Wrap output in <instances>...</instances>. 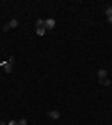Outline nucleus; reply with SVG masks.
Segmentation results:
<instances>
[{"instance_id":"obj_1","label":"nucleus","mask_w":112,"mask_h":125,"mask_svg":"<svg viewBox=\"0 0 112 125\" xmlns=\"http://www.w3.org/2000/svg\"><path fill=\"white\" fill-rule=\"evenodd\" d=\"M13 62H15L13 56H11L10 60H6V62H0V67L4 69V73H11V71H13Z\"/></svg>"},{"instance_id":"obj_2","label":"nucleus","mask_w":112,"mask_h":125,"mask_svg":"<svg viewBox=\"0 0 112 125\" xmlns=\"http://www.w3.org/2000/svg\"><path fill=\"white\" fill-rule=\"evenodd\" d=\"M54 26H56V21H54L52 17H47L45 19V30H52Z\"/></svg>"},{"instance_id":"obj_3","label":"nucleus","mask_w":112,"mask_h":125,"mask_svg":"<svg viewBox=\"0 0 112 125\" xmlns=\"http://www.w3.org/2000/svg\"><path fill=\"white\" fill-rule=\"evenodd\" d=\"M17 26H19V21H17V19H11V21L4 26V30H13V28H17Z\"/></svg>"},{"instance_id":"obj_4","label":"nucleus","mask_w":112,"mask_h":125,"mask_svg":"<svg viewBox=\"0 0 112 125\" xmlns=\"http://www.w3.org/2000/svg\"><path fill=\"white\" fill-rule=\"evenodd\" d=\"M47 114H49L51 120H60V116H62V114H60V110H49Z\"/></svg>"},{"instance_id":"obj_5","label":"nucleus","mask_w":112,"mask_h":125,"mask_svg":"<svg viewBox=\"0 0 112 125\" xmlns=\"http://www.w3.org/2000/svg\"><path fill=\"white\" fill-rule=\"evenodd\" d=\"M105 15H107V22L112 24V6H107V8H105Z\"/></svg>"},{"instance_id":"obj_6","label":"nucleus","mask_w":112,"mask_h":125,"mask_svg":"<svg viewBox=\"0 0 112 125\" xmlns=\"http://www.w3.org/2000/svg\"><path fill=\"white\" fill-rule=\"evenodd\" d=\"M97 78H99V80H105V78H108V73H107V69H99V71H97Z\"/></svg>"},{"instance_id":"obj_7","label":"nucleus","mask_w":112,"mask_h":125,"mask_svg":"<svg viewBox=\"0 0 112 125\" xmlns=\"http://www.w3.org/2000/svg\"><path fill=\"white\" fill-rule=\"evenodd\" d=\"M36 34H37V36H45V34H47L45 26H41V28H36Z\"/></svg>"},{"instance_id":"obj_8","label":"nucleus","mask_w":112,"mask_h":125,"mask_svg":"<svg viewBox=\"0 0 112 125\" xmlns=\"http://www.w3.org/2000/svg\"><path fill=\"white\" fill-rule=\"evenodd\" d=\"M41 26H45V19H37L36 21V28H41Z\"/></svg>"},{"instance_id":"obj_9","label":"nucleus","mask_w":112,"mask_h":125,"mask_svg":"<svg viewBox=\"0 0 112 125\" xmlns=\"http://www.w3.org/2000/svg\"><path fill=\"white\" fill-rule=\"evenodd\" d=\"M103 86H110V78H105V80H101Z\"/></svg>"},{"instance_id":"obj_10","label":"nucleus","mask_w":112,"mask_h":125,"mask_svg":"<svg viewBox=\"0 0 112 125\" xmlns=\"http://www.w3.org/2000/svg\"><path fill=\"white\" fill-rule=\"evenodd\" d=\"M19 125H26V118H21V120H19Z\"/></svg>"},{"instance_id":"obj_11","label":"nucleus","mask_w":112,"mask_h":125,"mask_svg":"<svg viewBox=\"0 0 112 125\" xmlns=\"http://www.w3.org/2000/svg\"><path fill=\"white\" fill-rule=\"evenodd\" d=\"M8 125H19V121H15V120H11V121H8Z\"/></svg>"}]
</instances>
